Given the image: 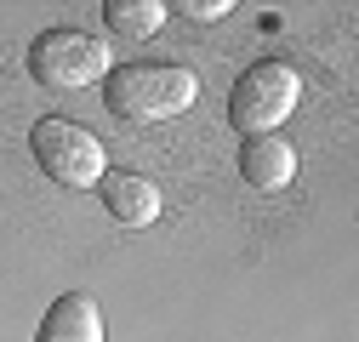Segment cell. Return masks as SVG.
<instances>
[{
  "label": "cell",
  "instance_id": "cell-1",
  "mask_svg": "<svg viewBox=\"0 0 359 342\" xmlns=\"http://www.w3.org/2000/svg\"><path fill=\"white\" fill-rule=\"evenodd\" d=\"M194 97H200V80L183 63H114L103 74V103L126 125L177 120L183 109H194Z\"/></svg>",
  "mask_w": 359,
  "mask_h": 342
},
{
  "label": "cell",
  "instance_id": "cell-2",
  "mask_svg": "<svg viewBox=\"0 0 359 342\" xmlns=\"http://www.w3.org/2000/svg\"><path fill=\"white\" fill-rule=\"evenodd\" d=\"M302 103V74L291 63H251L234 86H229V125L245 137H268L280 132L285 114Z\"/></svg>",
  "mask_w": 359,
  "mask_h": 342
},
{
  "label": "cell",
  "instance_id": "cell-3",
  "mask_svg": "<svg viewBox=\"0 0 359 342\" xmlns=\"http://www.w3.org/2000/svg\"><path fill=\"white\" fill-rule=\"evenodd\" d=\"M29 154L63 189H97L103 183V160H109L103 137L86 132V125H74V120H63V114L40 120L34 132H29Z\"/></svg>",
  "mask_w": 359,
  "mask_h": 342
},
{
  "label": "cell",
  "instance_id": "cell-4",
  "mask_svg": "<svg viewBox=\"0 0 359 342\" xmlns=\"http://www.w3.org/2000/svg\"><path fill=\"white\" fill-rule=\"evenodd\" d=\"M29 74L46 92H86L109 74V46L86 29H46L29 46Z\"/></svg>",
  "mask_w": 359,
  "mask_h": 342
},
{
  "label": "cell",
  "instance_id": "cell-5",
  "mask_svg": "<svg viewBox=\"0 0 359 342\" xmlns=\"http://www.w3.org/2000/svg\"><path fill=\"white\" fill-rule=\"evenodd\" d=\"M97 194H103V211L114 223H126V228H149L160 217V189L143 171H103Z\"/></svg>",
  "mask_w": 359,
  "mask_h": 342
},
{
  "label": "cell",
  "instance_id": "cell-6",
  "mask_svg": "<svg viewBox=\"0 0 359 342\" xmlns=\"http://www.w3.org/2000/svg\"><path fill=\"white\" fill-rule=\"evenodd\" d=\"M240 177L257 189V194H280L291 177H297V149L268 132V137H245L240 143Z\"/></svg>",
  "mask_w": 359,
  "mask_h": 342
},
{
  "label": "cell",
  "instance_id": "cell-7",
  "mask_svg": "<svg viewBox=\"0 0 359 342\" xmlns=\"http://www.w3.org/2000/svg\"><path fill=\"white\" fill-rule=\"evenodd\" d=\"M34 342H103V308H97V296L63 291L57 303L46 308V320H40V336Z\"/></svg>",
  "mask_w": 359,
  "mask_h": 342
},
{
  "label": "cell",
  "instance_id": "cell-8",
  "mask_svg": "<svg viewBox=\"0 0 359 342\" xmlns=\"http://www.w3.org/2000/svg\"><path fill=\"white\" fill-rule=\"evenodd\" d=\"M103 23L126 40H149L165 29V6L160 0H103Z\"/></svg>",
  "mask_w": 359,
  "mask_h": 342
},
{
  "label": "cell",
  "instance_id": "cell-9",
  "mask_svg": "<svg viewBox=\"0 0 359 342\" xmlns=\"http://www.w3.org/2000/svg\"><path fill=\"white\" fill-rule=\"evenodd\" d=\"M183 12H189L194 23H217L222 12H234V6H229V0H189V6H183Z\"/></svg>",
  "mask_w": 359,
  "mask_h": 342
}]
</instances>
